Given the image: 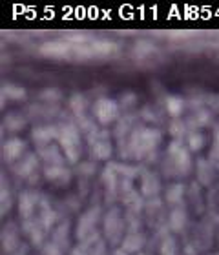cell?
I'll list each match as a JSON object with an SVG mask.
<instances>
[{
  "label": "cell",
  "instance_id": "obj_1",
  "mask_svg": "<svg viewBox=\"0 0 219 255\" xmlns=\"http://www.w3.org/2000/svg\"><path fill=\"white\" fill-rule=\"evenodd\" d=\"M117 104L110 99H99L93 106V115L97 117V121L101 124H110L112 121L117 119Z\"/></svg>",
  "mask_w": 219,
  "mask_h": 255
},
{
  "label": "cell",
  "instance_id": "obj_2",
  "mask_svg": "<svg viewBox=\"0 0 219 255\" xmlns=\"http://www.w3.org/2000/svg\"><path fill=\"white\" fill-rule=\"evenodd\" d=\"M60 142L64 146V151L68 155V159L70 160H77L79 157V135L75 131V128L68 126L66 129H62L60 133Z\"/></svg>",
  "mask_w": 219,
  "mask_h": 255
},
{
  "label": "cell",
  "instance_id": "obj_3",
  "mask_svg": "<svg viewBox=\"0 0 219 255\" xmlns=\"http://www.w3.org/2000/svg\"><path fill=\"white\" fill-rule=\"evenodd\" d=\"M22 149H24V144L20 140H16V138L7 140V144H4V157L7 160H13L16 157H20Z\"/></svg>",
  "mask_w": 219,
  "mask_h": 255
},
{
  "label": "cell",
  "instance_id": "obj_4",
  "mask_svg": "<svg viewBox=\"0 0 219 255\" xmlns=\"http://www.w3.org/2000/svg\"><path fill=\"white\" fill-rule=\"evenodd\" d=\"M183 101L181 99H177V97H168V101H166V108H168V113L177 117V115H181L183 113Z\"/></svg>",
  "mask_w": 219,
  "mask_h": 255
},
{
  "label": "cell",
  "instance_id": "obj_5",
  "mask_svg": "<svg viewBox=\"0 0 219 255\" xmlns=\"http://www.w3.org/2000/svg\"><path fill=\"white\" fill-rule=\"evenodd\" d=\"M93 151L97 153V157H99V159H104V157H108V153L112 151V148H110V144L99 142V144H95V146H93Z\"/></svg>",
  "mask_w": 219,
  "mask_h": 255
},
{
  "label": "cell",
  "instance_id": "obj_6",
  "mask_svg": "<svg viewBox=\"0 0 219 255\" xmlns=\"http://www.w3.org/2000/svg\"><path fill=\"white\" fill-rule=\"evenodd\" d=\"M190 146H192V149H199L203 146V137L198 135V133H194L192 137H190Z\"/></svg>",
  "mask_w": 219,
  "mask_h": 255
},
{
  "label": "cell",
  "instance_id": "obj_7",
  "mask_svg": "<svg viewBox=\"0 0 219 255\" xmlns=\"http://www.w3.org/2000/svg\"><path fill=\"white\" fill-rule=\"evenodd\" d=\"M218 142H219V133H218Z\"/></svg>",
  "mask_w": 219,
  "mask_h": 255
},
{
  "label": "cell",
  "instance_id": "obj_8",
  "mask_svg": "<svg viewBox=\"0 0 219 255\" xmlns=\"http://www.w3.org/2000/svg\"><path fill=\"white\" fill-rule=\"evenodd\" d=\"M166 255H174V254H166Z\"/></svg>",
  "mask_w": 219,
  "mask_h": 255
}]
</instances>
